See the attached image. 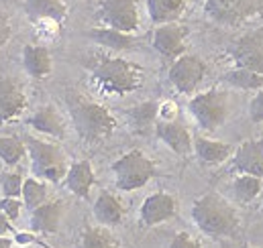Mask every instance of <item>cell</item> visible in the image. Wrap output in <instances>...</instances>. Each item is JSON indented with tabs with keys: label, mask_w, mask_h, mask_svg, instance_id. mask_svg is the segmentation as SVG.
Here are the masks:
<instances>
[{
	"label": "cell",
	"mask_w": 263,
	"mask_h": 248,
	"mask_svg": "<svg viewBox=\"0 0 263 248\" xmlns=\"http://www.w3.org/2000/svg\"><path fill=\"white\" fill-rule=\"evenodd\" d=\"M192 220L200 232L212 238L233 236L239 228L237 210L218 193H206L198 197L192 205Z\"/></svg>",
	"instance_id": "6da1fadb"
},
{
	"label": "cell",
	"mask_w": 263,
	"mask_h": 248,
	"mask_svg": "<svg viewBox=\"0 0 263 248\" xmlns=\"http://www.w3.org/2000/svg\"><path fill=\"white\" fill-rule=\"evenodd\" d=\"M94 86L108 96H125L143 84V69L119 57H98L92 65Z\"/></svg>",
	"instance_id": "7a4b0ae2"
},
{
	"label": "cell",
	"mask_w": 263,
	"mask_h": 248,
	"mask_svg": "<svg viewBox=\"0 0 263 248\" xmlns=\"http://www.w3.org/2000/svg\"><path fill=\"white\" fill-rule=\"evenodd\" d=\"M69 114L76 132L86 142H100L108 138L117 128V120L108 112V108L96 102L76 98L69 102Z\"/></svg>",
	"instance_id": "3957f363"
},
{
	"label": "cell",
	"mask_w": 263,
	"mask_h": 248,
	"mask_svg": "<svg viewBox=\"0 0 263 248\" xmlns=\"http://www.w3.org/2000/svg\"><path fill=\"white\" fill-rule=\"evenodd\" d=\"M23 140L27 144V155L31 159V171L39 179L51 183H60L62 179H66L69 167H67L66 153L58 144L39 140L35 136H25Z\"/></svg>",
	"instance_id": "277c9868"
},
{
	"label": "cell",
	"mask_w": 263,
	"mask_h": 248,
	"mask_svg": "<svg viewBox=\"0 0 263 248\" xmlns=\"http://www.w3.org/2000/svg\"><path fill=\"white\" fill-rule=\"evenodd\" d=\"M112 173H115V183L121 191H135L147 185L157 169L155 163L141 151H129L125 153L119 161L112 163Z\"/></svg>",
	"instance_id": "5b68a950"
},
{
	"label": "cell",
	"mask_w": 263,
	"mask_h": 248,
	"mask_svg": "<svg viewBox=\"0 0 263 248\" xmlns=\"http://www.w3.org/2000/svg\"><path fill=\"white\" fill-rule=\"evenodd\" d=\"M190 112L200 128L216 130L227 122L229 116V96L222 90H208L190 100Z\"/></svg>",
	"instance_id": "8992f818"
},
{
	"label": "cell",
	"mask_w": 263,
	"mask_h": 248,
	"mask_svg": "<svg viewBox=\"0 0 263 248\" xmlns=\"http://www.w3.org/2000/svg\"><path fill=\"white\" fill-rule=\"evenodd\" d=\"M98 16L108 29L127 35L139 29V10L135 0H102L98 8Z\"/></svg>",
	"instance_id": "52a82bcc"
},
{
	"label": "cell",
	"mask_w": 263,
	"mask_h": 248,
	"mask_svg": "<svg viewBox=\"0 0 263 248\" xmlns=\"http://www.w3.org/2000/svg\"><path fill=\"white\" fill-rule=\"evenodd\" d=\"M229 55L237 67H247L263 75V29H255L239 37L231 45Z\"/></svg>",
	"instance_id": "ba28073f"
},
{
	"label": "cell",
	"mask_w": 263,
	"mask_h": 248,
	"mask_svg": "<svg viewBox=\"0 0 263 248\" xmlns=\"http://www.w3.org/2000/svg\"><path fill=\"white\" fill-rule=\"evenodd\" d=\"M259 8V0H206L204 12L218 25H237Z\"/></svg>",
	"instance_id": "9c48e42d"
},
{
	"label": "cell",
	"mask_w": 263,
	"mask_h": 248,
	"mask_svg": "<svg viewBox=\"0 0 263 248\" xmlns=\"http://www.w3.org/2000/svg\"><path fill=\"white\" fill-rule=\"evenodd\" d=\"M206 65L198 55H182L170 67V81L180 94H192L202 84Z\"/></svg>",
	"instance_id": "30bf717a"
},
{
	"label": "cell",
	"mask_w": 263,
	"mask_h": 248,
	"mask_svg": "<svg viewBox=\"0 0 263 248\" xmlns=\"http://www.w3.org/2000/svg\"><path fill=\"white\" fill-rule=\"evenodd\" d=\"M186 37H188L186 27L178 23L159 25L153 33V49L167 59H178L186 55Z\"/></svg>",
	"instance_id": "8fae6325"
},
{
	"label": "cell",
	"mask_w": 263,
	"mask_h": 248,
	"mask_svg": "<svg viewBox=\"0 0 263 248\" xmlns=\"http://www.w3.org/2000/svg\"><path fill=\"white\" fill-rule=\"evenodd\" d=\"M176 210H178L176 197L170 195V193L159 191V193L149 195V197L143 201L139 216H141L143 226H157V224H161V222L174 218V216H176Z\"/></svg>",
	"instance_id": "7c38bea8"
},
{
	"label": "cell",
	"mask_w": 263,
	"mask_h": 248,
	"mask_svg": "<svg viewBox=\"0 0 263 248\" xmlns=\"http://www.w3.org/2000/svg\"><path fill=\"white\" fill-rule=\"evenodd\" d=\"M27 106V96L16 79H0V124L10 122L21 116Z\"/></svg>",
	"instance_id": "4fadbf2b"
},
{
	"label": "cell",
	"mask_w": 263,
	"mask_h": 248,
	"mask_svg": "<svg viewBox=\"0 0 263 248\" xmlns=\"http://www.w3.org/2000/svg\"><path fill=\"white\" fill-rule=\"evenodd\" d=\"M233 167L239 173L263 179V138L245 140L233 155Z\"/></svg>",
	"instance_id": "5bb4252c"
},
{
	"label": "cell",
	"mask_w": 263,
	"mask_h": 248,
	"mask_svg": "<svg viewBox=\"0 0 263 248\" xmlns=\"http://www.w3.org/2000/svg\"><path fill=\"white\" fill-rule=\"evenodd\" d=\"M155 134L157 138L167 144L176 155H188L190 151H194V138L190 134V130L184 124L176 122V120H163L157 122L155 126Z\"/></svg>",
	"instance_id": "9a60e30c"
},
{
	"label": "cell",
	"mask_w": 263,
	"mask_h": 248,
	"mask_svg": "<svg viewBox=\"0 0 263 248\" xmlns=\"http://www.w3.org/2000/svg\"><path fill=\"white\" fill-rule=\"evenodd\" d=\"M64 216V201H45L43 205L31 210V228L41 234H53L60 228Z\"/></svg>",
	"instance_id": "2e32d148"
},
{
	"label": "cell",
	"mask_w": 263,
	"mask_h": 248,
	"mask_svg": "<svg viewBox=\"0 0 263 248\" xmlns=\"http://www.w3.org/2000/svg\"><path fill=\"white\" fill-rule=\"evenodd\" d=\"M25 12L33 23L51 20L62 25L67 16V6L64 0H25Z\"/></svg>",
	"instance_id": "e0dca14e"
},
{
	"label": "cell",
	"mask_w": 263,
	"mask_h": 248,
	"mask_svg": "<svg viewBox=\"0 0 263 248\" xmlns=\"http://www.w3.org/2000/svg\"><path fill=\"white\" fill-rule=\"evenodd\" d=\"M23 65H25V69H27V73L31 77L43 79L53 69L51 53L43 45H25V49H23Z\"/></svg>",
	"instance_id": "ac0fdd59"
},
{
	"label": "cell",
	"mask_w": 263,
	"mask_h": 248,
	"mask_svg": "<svg viewBox=\"0 0 263 248\" xmlns=\"http://www.w3.org/2000/svg\"><path fill=\"white\" fill-rule=\"evenodd\" d=\"M94 169L90 161H76L66 175V187L78 197L86 199L90 195V189L94 185Z\"/></svg>",
	"instance_id": "d6986e66"
},
{
	"label": "cell",
	"mask_w": 263,
	"mask_h": 248,
	"mask_svg": "<svg viewBox=\"0 0 263 248\" xmlns=\"http://www.w3.org/2000/svg\"><path fill=\"white\" fill-rule=\"evenodd\" d=\"M194 153L196 157L206 163V165H220L224 163L229 157L235 155V149L229 144V142H222V140H216V138H204L200 136L194 140Z\"/></svg>",
	"instance_id": "ffe728a7"
},
{
	"label": "cell",
	"mask_w": 263,
	"mask_h": 248,
	"mask_svg": "<svg viewBox=\"0 0 263 248\" xmlns=\"http://www.w3.org/2000/svg\"><path fill=\"white\" fill-rule=\"evenodd\" d=\"M123 216H125V210H123V203L108 191H102L98 195V199L94 201V218L110 228V226H119L123 222Z\"/></svg>",
	"instance_id": "44dd1931"
},
{
	"label": "cell",
	"mask_w": 263,
	"mask_h": 248,
	"mask_svg": "<svg viewBox=\"0 0 263 248\" xmlns=\"http://www.w3.org/2000/svg\"><path fill=\"white\" fill-rule=\"evenodd\" d=\"M27 122L31 124L35 130L49 134L53 138H64L66 136V124L62 120V116L58 114V110L53 106H41Z\"/></svg>",
	"instance_id": "7402d4cb"
},
{
	"label": "cell",
	"mask_w": 263,
	"mask_h": 248,
	"mask_svg": "<svg viewBox=\"0 0 263 248\" xmlns=\"http://www.w3.org/2000/svg\"><path fill=\"white\" fill-rule=\"evenodd\" d=\"M184 8H186V0H147L149 18L155 25L178 23V18L184 14Z\"/></svg>",
	"instance_id": "603a6c76"
},
{
	"label": "cell",
	"mask_w": 263,
	"mask_h": 248,
	"mask_svg": "<svg viewBox=\"0 0 263 248\" xmlns=\"http://www.w3.org/2000/svg\"><path fill=\"white\" fill-rule=\"evenodd\" d=\"M231 191H233L235 201H239V203H249V201H253L255 197H259L263 193V179L261 177H255V175H245V173H241V175L233 181Z\"/></svg>",
	"instance_id": "cb8c5ba5"
},
{
	"label": "cell",
	"mask_w": 263,
	"mask_h": 248,
	"mask_svg": "<svg viewBox=\"0 0 263 248\" xmlns=\"http://www.w3.org/2000/svg\"><path fill=\"white\" fill-rule=\"evenodd\" d=\"M90 37L102 45V47H108V49H117V51H123V49H133L135 47V39L127 33H121V31H115V29H94L90 33Z\"/></svg>",
	"instance_id": "d4e9b609"
},
{
	"label": "cell",
	"mask_w": 263,
	"mask_h": 248,
	"mask_svg": "<svg viewBox=\"0 0 263 248\" xmlns=\"http://www.w3.org/2000/svg\"><path fill=\"white\" fill-rule=\"evenodd\" d=\"M222 79L229 86L239 88V90H263V75L253 69H247V67H235V69L227 71L222 75Z\"/></svg>",
	"instance_id": "484cf974"
},
{
	"label": "cell",
	"mask_w": 263,
	"mask_h": 248,
	"mask_svg": "<svg viewBox=\"0 0 263 248\" xmlns=\"http://www.w3.org/2000/svg\"><path fill=\"white\" fill-rule=\"evenodd\" d=\"M80 248H121L117 236L106 230V226H96V228H88L82 234Z\"/></svg>",
	"instance_id": "4316f807"
},
{
	"label": "cell",
	"mask_w": 263,
	"mask_h": 248,
	"mask_svg": "<svg viewBox=\"0 0 263 248\" xmlns=\"http://www.w3.org/2000/svg\"><path fill=\"white\" fill-rule=\"evenodd\" d=\"M27 155V144L18 136H0V161L6 165H18Z\"/></svg>",
	"instance_id": "83f0119b"
},
{
	"label": "cell",
	"mask_w": 263,
	"mask_h": 248,
	"mask_svg": "<svg viewBox=\"0 0 263 248\" xmlns=\"http://www.w3.org/2000/svg\"><path fill=\"white\" fill-rule=\"evenodd\" d=\"M23 201L29 210H35L47 201V187L39 179H25L23 185Z\"/></svg>",
	"instance_id": "f1b7e54d"
},
{
	"label": "cell",
	"mask_w": 263,
	"mask_h": 248,
	"mask_svg": "<svg viewBox=\"0 0 263 248\" xmlns=\"http://www.w3.org/2000/svg\"><path fill=\"white\" fill-rule=\"evenodd\" d=\"M155 116H157V104L155 102H143V104L135 106L129 112L131 124L139 130H145L147 126H151Z\"/></svg>",
	"instance_id": "f546056e"
},
{
	"label": "cell",
	"mask_w": 263,
	"mask_h": 248,
	"mask_svg": "<svg viewBox=\"0 0 263 248\" xmlns=\"http://www.w3.org/2000/svg\"><path fill=\"white\" fill-rule=\"evenodd\" d=\"M23 185H25V179L21 173H4L0 177V187H2L4 197H21Z\"/></svg>",
	"instance_id": "4dcf8cb0"
},
{
	"label": "cell",
	"mask_w": 263,
	"mask_h": 248,
	"mask_svg": "<svg viewBox=\"0 0 263 248\" xmlns=\"http://www.w3.org/2000/svg\"><path fill=\"white\" fill-rule=\"evenodd\" d=\"M0 212L8 220H16L18 214H21V201L16 197H2L0 199Z\"/></svg>",
	"instance_id": "1f68e13d"
},
{
	"label": "cell",
	"mask_w": 263,
	"mask_h": 248,
	"mask_svg": "<svg viewBox=\"0 0 263 248\" xmlns=\"http://www.w3.org/2000/svg\"><path fill=\"white\" fill-rule=\"evenodd\" d=\"M249 118L255 124H263V90L257 92L249 102Z\"/></svg>",
	"instance_id": "d6a6232c"
},
{
	"label": "cell",
	"mask_w": 263,
	"mask_h": 248,
	"mask_svg": "<svg viewBox=\"0 0 263 248\" xmlns=\"http://www.w3.org/2000/svg\"><path fill=\"white\" fill-rule=\"evenodd\" d=\"M167 248H202V246H200V242L194 240L188 232H178L172 238V242L167 244Z\"/></svg>",
	"instance_id": "836d02e7"
},
{
	"label": "cell",
	"mask_w": 263,
	"mask_h": 248,
	"mask_svg": "<svg viewBox=\"0 0 263 248\" xmlns=\"http://www.w3.org/2000/svg\"><path fill=\"white\" fill-rule=\"evenodd\" d=\"M10 35H12V29H10V20L0 12V49L8 43V39H10Z\"/></svg>",
	"instance_id": "e575fe53"
},
{
	"label": "cell",
	"mask_w": 263,
	"mask_h": 248,
	"mask_svg": "<svg viewBox=\"0 0 263 248\" xmlns=\"http://www.w3.org/2000/svg\"><path fill=\"white\" fill-rule=\"evenodd\" d=\"M12 232V226H10V220L0 212V236H6Z\"/></svg>",
	"instance_id": "d590c367"
},
{
	"label": "cell",
	"mask_w": 263,
	"mask_h": 248,
	"mask_svg": "<svg viewBox=\"0 0 263 248\" xmlns=\"http://www.w3.org/2000/svg\"><path fill=\"white\" fill-rule=\"evenodd\" d=\"M0 248H12V242H10L8 238H2V236H0Z\"/></svg>",
	"instance_id": "8d00e7d4"
},
{
	"label": "cell",
	"mask_w": 263,
	"mask_h": 248,
	"mask_svg": "<svg viewBox=\"0 0 263 248\" xmlns=\"http://www.w3.org/2000/svg\"><path fill=\"white\" fill-rule=\"evenodd\" d=\"M261 201H263V193H261Z\"/></svg>",
	"instance_id": "74e56055"
},
{
	"label": "cell",
	"mask_w": 263,
	"mask_h": 248,
	"mask_svg": "<svg viewBox=\"0 0 263 248\" xmlns=\"http://www.w3.org/2000/svg\"><path fill=\"white\" fill-rule=\"evenodd\" d=\"M247 248H253V246H247Z\"/></svg>",
	"instance_id": "f35d334b"
}]
</instances>
